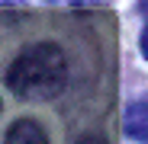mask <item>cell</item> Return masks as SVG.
<instances>
[{
	"label": "cell",
	"instance_id": "6da1fadb",
	"mask_svg": "<svg viewBox=\"0 0 148 144\" xmlns=\"http://www.w3.org/2000/svg\"><path fill=\"white\" fill-rule=\"evenodd\" d=\"M68 83V61L58 45H32L26 51H19L16 61L7 70V87L19 96V99H55Z\"/></svg>",
	"mask_w": 148,
	"mask_h": 144
},
{
	"label": "cell",
	"instance_id": "7a4b0ae2",
	"mask_svg": "<svg viewBox=\"0 0 148 144\" xmlns=\"http://www.w3.org/2000/svg\"><path fill=\"white\" fill-rule=\"evenodd\" d=\"M126 135L138 144H148V96L126 109Z\"/></svg>",
	"mask_w": 148,
	"mask_h": 144
},
{
	"label": "cell",
	"instance_id": "3957f363",
	"mask_svg": "<svg viewBox=\"0 0 148 144\" xmlns=\"http://www.w3.org/2000/svg\"><path fill=\"white\" fill-rule=\"evenodd\" d=\"M3 144H48V138H45V131H42L39 122H32V118H19V122L10 125Z\"/></svg>",
	"mask_w": 148,
	"mask_h": 144
},
{
	"label": "cell",
	"instance_id": "277c9868",
	"mask_svg": "<svg viewBox=\"0 0 148 144\" xmlns=\"http://www.w3.org/2000/svg\"><path fill=\"white\" fill-rule=\"evenodd\" d=\"M74 144H106V141H103V138H97V135H81Z\"/></svg>",
	"mask_w": 148,
	"mask_h": 144
},
{
	"label": "cell",
	"instance_id": "5b68a950",
	"mask_svg": "<svg viewBox=\"0 0 148 144\" xmlns=\"http://www.w3.org/2000/svg\"><path fill=\"white\" fill-rule=\"evenodd\" d=\"M142 55H145V58H148V26H145V29H142Z\"/></svg>",
	"mask_w": 148,
	"mask_h": 144
},
{
	"label": "cell",
	"instance_id": "8992f818",
	"mask_svg": "<svg viewBox=\"0 0 148 144\" xmlns=\"http://www.w3.org/2000/svg\"><path fill=\"white\" fill-rule=\"evenodd\" d=\"M55 3H97V0H55Z\"/></svg>",
	"mask_w": 148,
	"mask_h": 144
},
{
	"label": "cell",
	"instance_id": "52a82bcc",
	"mask_svg": "<svg viewBox=\"0 0 148 144\" xmlns=\"http://www.w3.org/2000/svg\"><path fill=\"white\" fill-rule=\"evenodd\" d=\"M142 10H145V13H148V0H142Z\"/></svg>",
	"mask_w": 148,
	"mask_h": 144
}]
</instances>
